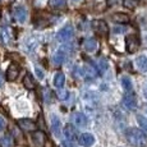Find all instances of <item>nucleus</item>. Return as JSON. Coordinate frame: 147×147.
Segmentation results:
<instances>
[{"label": "nucleus", "mask_w": 147, "mask_h": 147, "mask_svg": "<svg viewBox=\"0 0 147 147\" xmlns=\"http://www.w3.org/2000/svg\"><path fill=\"white\" fill-rule=\"evenodd\" d=\"M36 74H37V77H38V80H42L44 78V72L40 69V68H36Z\"/></svg>", "instance_id": "obj_30"}, {"label": "nucleus", "mask_w": 147, "mask_h": 147, "mask_svg": "<svg viewBox=\"0 0 147 147\" xmlns=\"http://www.w3.org/2000/svg\"><path fill=\"white\" fill-rule=\"evenodd\" d=\"M61 147H73V143H72V141H69V140H65V141H61Z\"/></svg>", "instance_id": "obj_29"}, {"label": "nucleus", "mask_w": 147, "mask_h": 147, "mask_svg": "<svg viewBox=\"0 0 147 147\" xmlns=\"http://www.w3.org/2000/svg\"><path fill=\"white\" fill-rule=\"evenodd\" d=\"M73 120H74L77 127H84L87 124V118L82 113H74L73 114Z\"/></svg>", "instance_id": "obj_16"}, {"label": "nucleus", "mask_w": 147, "mask_h": 147, "mask_svg": "<svg viewBox=\"0 0 147 147\" xmlns=\"http://www.w3.org/2000/svg\"><path fill=\"white\" fill-rule=\"evenodd\" d=\"M143 95H145V97L147 100V83L145 84V87H143Z\"/></svg>", "instance_id": "obj_34"}, {"label": "nucleus", "mask_w": 147, "mask_h": 147, "mask_svg": "<svg viewBox=\"0 0 147 147\" xmlns=\"http://www.w3.org/2000/svg\"><path fill=\"white\" fill-rule=\"evenodd\" d=\"M1 40L5 45L9 44L12 40V33H10V28L9 27H3L1 28Z\"/></svg>", "instance_id": "obj_22"}, {"label": "nucleus", "mask_w": 147, "mask_h": 147, "mask_svg": "<svg viewBox=\"0 0 147 147\" xmlns=\"http://www.w3.org/2000/svg\"><path fill=\"white\" fill-rule=\"evenodd\" d=\"M19 72H21V69H19V65H18V64L12 63L9 67H8V70H7V80H8V81H14L16 78H18Z\"/></svg>", "instance_id": "obj_10"}, {"label": "nucleus", "mask_w": 147, "mask_h": 147, "mask_svg": "<svg viewBox=\"0 0 147 147\" xmlns=\"http://www.w3.org/2000/svg\"><path fill=\"white\" fill-rule=\"evenodd\" d=\"M78 142L83 147H91V146H94V143H95V137L91 133H83L78 138Z\"/></svg>", "instance_id": "obj_11"}, {"label": "nucleus", "mask_w": 147, "mask_h": 147, "mask_svg": "<svg viewBox=\"0 0 147 147\" xmlns=\"http://www.w3.org/2000/svg\"><path fill=\"white\" fill-rule=\"evenodd\" d=\"M137 121H138V125L140 128L143 131V133L147 136V118L142 117V115H138L137 117Z\"/></svg>", "instance_id": "obj_24"}, {"label": "nucleus", "mask_w": 147, "mask_h": 147, "mask_svg": "<svg viewBox=\"0 0 147 147\" xmlns=\"http://www.w3.org/2000/svg\"><path fill=\"white\" fill-rule=\"evenodd\" d=\"M74 76H76V77H77V78L83 77V76H84V68L76 67V69H74Z\"/></svg>", "instance_id": "obj_27"}, {"label": "nucleus", "mask_w": 147, "mask_h": 147, "mask_svg": "<svg viewBox=\"0 0 147 147\" xmlns=\"http://www.w3.org/2000/svg\"><path fill=\"white\" fill-rule=\"evenodd\" d=\"M121 86H123V88H124V91L125 92H132L133 91V84H132V81L129 80L128 77L121 78Z\"/></svg>", "instance_id": "obj_23"}, {"label": "nucleus", "mask_w": 147, "mask_h": 147, "mask_svg": "<svg viewBox=\"0 0 147 147\" xmlns=\"http://www.w3.org/2000/svg\"><path fill=\"white\" fill-rule=\"evenodd\" d=\"M95 64V67H96V69L98 70V74H104V73L106 72V69H107V63H106V60L105 59H102V58H100L98 59Z\"/></svg>", "instance_id": "obj_20"}, {"label": "nucleus", "mask_w": 147, "mask_h": 147, "mask_svg": "<svg viewBox=\"0 0 147 147\" xmlns=\"http://www.w3.org/2000/svg\"><path fill=\"white\" fill-rule=\"evenodd\" d=\"M23 86L26 87L27 90H33V88H35V87H36L35 81H33L32 76H31L30 73L24 76V78H23Z\"/></svg>", "instance_id": "obj_21"}, {"label": "nucleus", "mask_w": 147, "mask_h": 147, "mask_svg": "<svg viewBox=\"0 0 147 147\" xmlns=\"http://www.w3.org/2000/svg\"><path fill=\"white\" fill-rule=\"evenodd\" d=\"M74 1H80V0H74Z\"/></svg>", "instance_id": "obj_36"}, {"label": "nucleus", "mask_w": 147, "mask_h": 147, "mask_svg": "<svg viewBox=\"0 0 147 147\" xmlns=\"http://www.w3.org/2000/svg\"><path fill=\"white\" fill-rule=\"evenodd\" d=\"M4 128H5V120L3 117H0V132L4 131Z\"/></svg>", "instance_id": "obj_31"}, {"label": "nucleus", "mask_w": 147, "mask_h": 147, "mask_svg": "<svg viewBox=\"0 0 147 147\" xmlns=\"http://www.w3.org/2000/svg\"><path fill=\"white\" fill-rule=\"evenodd\" d=\"M64 83H65V77H64V74L61 72H56L55 76H54V86H55L56 88H61V87L64 86Z\"/></svg>", "instance_id": "obj_15"}, {"label": "nucleus", "mask_w": 147, "mask_h": 147, "mask_svg": "<svg viewBox=\"0 0 147 147\" xmlns=\"http://www.w3.org/2000/svg\"><path fill=\"white\" fill-rule=\"evenodd\" d=\"M92 28L101 36H106L109 33V27H107L105 21H101V19H96L92 22Z\"/></svg>", "instance_id": "obj_4"}, {"label": "nucleus", "mask_w": 147, "mask_h": 147, "mask_svg": "<svg viewBox=\"0 0 147 147\" xmlns=\"http://www.w3.org/2000/svg\"><path fill=\"white\" fill-rule=\"evenodd\" d=\"M123 4L128 9H133V8H136V5H137V0H123Z\"/></svg>", "instance_id": "obj_26"}, {"label": "nucleus", "mask_w": 147, "mask_h": 147, "mask_svg": "<svg viewBox=\"0 0 147 147\" xmlns=\"http://www.w3.org/2000/svg\"><path fill=\"white\" fill-rule=\"evenodd\" d=\"M0 147H14V140L10 134H5L0 138Z\"/></svg>", "instance_id": "obj_17"}, {"label": "nucleus", "mask_w": 147, "mask_h": 147, "mask_svg": "<svg viewBox=\"0 0 147 147\" xmlns=\"http://www.w3.org/2000/svg\"><path fill=\"white\" fill-rule=\"evenodd\" d=\"M51 7L55 9H63L67 7V0H51Z\"/></svg>", "instance_id": "obj_25"}, {"label": "nucleus", "mask_w": 147, "mask_h": 147, "mask_svg": "<svg viewBox=\"0 0 147 147\" xmlns=\"http://www.w3.org/2000/svg\"><path fill=\"white\" fill-rule=\"evenodd\" d=\"M121 1H123V0H106V3H107V5H109V7H114V5H118V4H120Z\"/></svg>", "instance_id": "obj_28"}, {"label": "nucleus", "mask_w": 147, "mask_h": 147, "mask_svg": "<svg viewBox=\"0 0 147 147\" xmlns=\"http://www.w3.org/2000/svg\"><path fill=\"white\" fill-rule=\"evenodd\" d=\"M113 21L115 23H120V24H124V23H128L129 22V17L124 13H115L113 16Z\"/></svg>", "instance_id": "obj_18"}, {"label": "nucleus", "mask_w": 147, "mask_h": 147, "mask_svg": "<svg viewBox=\"0 0 147 147\" xmlns=\"http://www.w3.org/2000/svg\"><path fill=\"white\" fill-rule=\"evenodd\" d=\"M123 105L129 110H134L137 107V100H136V96L132 92H127L123 97Z\"/></svg>", "instance_id": "obj_8"}, {"label": "nucleus", "mask_w": 147, "mask_h": 147, "mask_svg": "<svg viewBox=\"0 0 147 147\" xmlns=\"http://www.w3.org/2000/svg\"><path fill=\"white\" fill-rule=\"evenodd\" d=\"M58 96H59V98H60V100H65L68 94H67V92H60V94L58 92Z\"/></svg>", "instance_id": "obj_32"}, {"label": "nucleus", "mask_w": 147, "mask_h": 147, "mask_svg": "<svg viewBox=\"0 0 147 147\" xmlns=\"http://www.w3.org/2000/svg\"><path fill=\"white\" fill-rule=\"evenodd\" d=\"M65 59H67V55L63 50H58V51H55V54L53 55V61L56 65H61V64L65 61Z\"/></svg>", "instance_id": "obj_14"}, {"label": "nucleus", "mask_w": 147, "mask_h": 147, "mask_svg": "<svg viewBox=\"0 0 147 147\" xmlns=\"http://www.w3.org/2000/svg\"><path fill=\"white\" fill-rule=\"evenodd\" d=\"M73 35H74V30H73V27L70 24H68V26L63 27L59 31L58 35H56V38L60 42H65V41H69L73 37Z\"/></svg>", "instance_id": "obj_2"}, {"label": "nucleus", "mask_w": 147, "mask_h": 147, "mask_svg": "<svg viewBox=\"0 0 147 147\" xmlns=\"http://www.w3.org/2000/svg\"><path fill=\"white\" fill-rule=\"evenodd\" d=\"M83 49L86 50L87 53H95L97 50V41L95 38H86L83 41Z\"/></svg>", "instance_id": "obj_12"}, {"label": "nucleus", "mask_w": 147, "mask_h": 147, "mask_svg": "<svg viewBox=\"0 0 147 147\" xmlns=\"http://www.w3.org/2000/svg\"><path fill=\"white\" fill-rule=\"evenodd\" d=\"M146 111H147V109H146Z\"/></svg>", "instance_id": "obj_37"}, {"label": "nucleus", "mask_w": 147, "mask_h": 147, "mask_svg": "<svg viewBox=\"0 0 147 147\" xmlns=\"http://www.w3.org/2000/svg\"><path fill=\"white\" fill-rule=\"evenodd\" d=\"M51 129H53V133L56 136V137H59L61 133V123L60 120H59L58 117H55V115H53L51 118Z\"/></svg>", "instance_id": "obj_13"}, {"label": "nucleus", "mask_w": 147, "mask_h": 147, "mask_svg": "<svg viewBox=\"0 0 147 147\" xmlns=\"http://www.w3.org/2000/svg\"><path fill=\"white\" fill-rule=\"evenodd\" d=\"M125 137L128 140V142L132 146L136 147H145L147 145V140L143 134L142 129H137V128H129L125 132Z\"/></svg>", "instance_id": "obj_1"}, {"label": "nucleus", "mask_w": 147, "mask_h": 147, "mask_svg": "<svg viewBox=\"0 0 147 147\" xmlns=\"http://www.w3.org/2000/svg\"><path fill=\"white\" fill-rule=\"evenodd\" d=\"M13 17H14V19H16L18 23H23V22L26 21V18H27L26 8L22 7V5L16 7V8H14V10H13Z\"/></svg>", "instance_id": "obj_7"}, {"label": "nucleus", "mask_w": 147, "mask_h": 147, "mask_svg": "<svg viewBox=\"0 0 147 147\" xmlns=\"http://www.w3.org/2000/svg\"><path fill=\"white\" fill-rule=\"evenodd\" d=\"M63 133H64V137H65L67 140L72 141V142L80 138V137H78V132H77V129H76L72 125V124H67V125L64 127Z\"/></svg>", "instance_id": "obj_9"}, {"label": "nucleus", "mask_w": 147, "mask_h": 147, "mask_svg": "<svg viewBox=\"0 0 147 147\" xmlns=\"http://www.w3.org/2000/svg\"><path fill=\"white\" fill-rule=\"evenodd\" d=\"M125 47H127V51L133 54L138 50L140 47V40L136 35H131V36H127L125 38Z\"/></svg>", "instance_id": "obj_3"}, {"label": "nucleus", "mask_w": 147, "mask_h": 147, "mask_svg": "<svg viewBox=\"0 0 147 147\" xmlns=\"http://www.w3.org/2000/svg\"><path fill=\"white\" fill-rule=\"evenodd\" d=\"M4 84V78H3V74H1V72H0V87Z\"/></svg>", "instance_id": "obj_35"}, {"label": "nucleus", "mask_w": 147, "mask_h": 147, "mask_svg": "<svg viewBox=\"0 0 147 147\" xmlns=\"http://www.w3.org/2000/svg\"><path fill=\"white\" fill-rule=\"evenodd\" d=\"M136 64L140 68V70L142 72H147V56L146 55H141L136 59Z\"/></svg>", "instance_id": "obj_19"}, {"label": "nucleus", "mask_w": 147, "mask_h": 147, "mask_svg": "<svg viewBox=\"0 0 147 147\" xmlns=\"http://www.w3.org/2000/svg\"><path fill=\"white\" fill-rule=\"evenodd\" d=\"M124 31H125V27H117V28H114V32H115V33L124 32Z\"/></svg>", "instance_id": "obj_33"}, {"label": "nucleus", "mask_w": 147, "mask_h": 147, "mask_svg": "<svg viewBox=\"0 0 147 147\" xmlns=\"http://www.w3.org/2000/svg\"><path fill=\"white\" fill-rule=\"evenodd\" d=\"M32 142L36 147H45L46 143V136L42 131H35L32 132Z\"/></svg>", "instance_id": "obj_6"}, {"label": "nucleus", "mask_w": 147, "mask_h": 147, "mask_svg": "<svg viewBox=\"0 0 147 147\" xmlns=\"http://www.w3.org/2000/svg\"><path fill=\"white\" fill-rule=\"evenodd\" d=\"M18 125L23 132H35L37 129V124L31 119H19Z\"/></svg>", "instance_id": "obj_5"}]
</instances>
